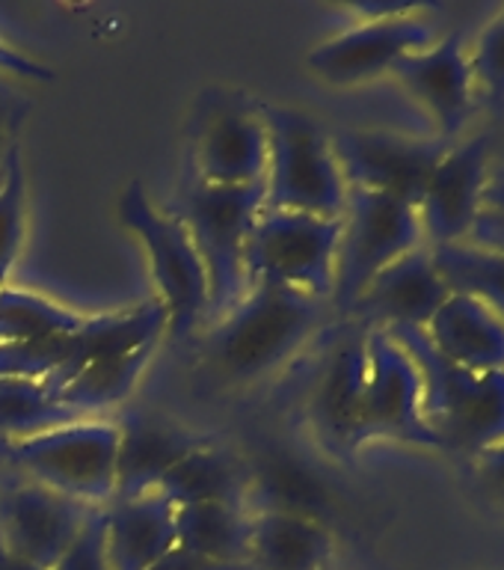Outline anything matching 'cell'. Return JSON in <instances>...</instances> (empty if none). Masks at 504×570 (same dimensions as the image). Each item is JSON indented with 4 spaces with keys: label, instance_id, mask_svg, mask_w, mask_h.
<instances>
[{
    "label": "cell",
    "instance_id": "obj_6",
    "mask_svg": "<svg viewBox=\"0 0 504 570\" xmlns=\"http://www.w3.org/2000/svg\"><path fill=\"white\" fill-rule=\"evenodd\" d=\"M265 212V185L247 187H185L181 223L190 232L196 253L202 258L208 288H211V312L208 324L229 312L247 294V244L258 214Z\"/></svg>",
    "mask_w": 504,
    "mask_h": 570
},
{
    "label": "cell",
    "instance_id": "obj_7",
    "mask_svg": "<svg viewBox=\"0 0 504 570\" xmlns=\"http://www.w3.org/2000/svg\"><path fill=\"white\" fill-rule=\"evenodd\" d=\"M338 240L342 217L265 208L247 244L249 285H274L329 301L336 288Z\"/></svg>",
    "mask_w": 504,
    "mask_h": 570
},
{
    "label": "cell",
    "instance_id": "obj_28",
    "mask_svg": "<svg viewBox=\"0 0 504 570\" xmlns=\"http://www.w3.org/2000/svg\"><path fill=\"white\" fill-rule=\"evenodd\" d=\"M87 321L69 306L3 285L0 288V342H45V338L69 336Z\"/></svg>",
    "mask_w": 504,
    "mask_h": 570
},
{
    "label": "cell",
    "instance_id": "obj_2",
    "mask_svg": "<svg viewBox=\"0 0 504 570\" xmlns=\"http://www.w3.org/2000/svg\"><path fill=\"white\" fill-rule=\"evenodd\" d=\"M413 356L425 390V422L445 452L475 458L504 440V372H470L448 363L418 327H383Z\"/></svg>",
    "mask_w": 504,
    "mask_h": 570
},
{
    "label": "cell",
    "instance_id": "obj_13",
    "mask_svg": "<svg viewBox=\"0 0 504 570\" xmlns=\"http://www.w3.org/2000/svg\"><path fill=\"white\" fill-rule=\"evenodd\" d=\"M493 164L496 160H493L490 134H475L448 146L416 205L425 247L470 238L472 226L484 208V187Z\"/></svg>",
    "mask_w": 504,
    "mask_h": 570
},
{
    "label": "cell",
    "instance_id": "obj_8",
    "mask_svg": "<svg viewBox=\"0 0 504 570\" xmlns=\"http://www.w3.org/2000/svg\"><path fill=\"white\" fill-rule=\"evenodd\" d=\"M359 21L327 42L312 48L306 57L320 80L333 87H356L395 69V62L436 42V27L425 12H436L427 3H365L354 7Z\"/></svg>",
    "mask_w": 504,
    "mask_h": 570
},
{
    "label": "cell",
    "instance_id": "obj_31",
    "mask_svg": "<svg viewBox=\"0 0 504 570\" xmlns=\"http://www.w3.org/2000/svg\"><path fill=\"white\" fill-rule=\"evenodd\" d=\"M51 570H113L107 559V541H105V511L96 508L89 514L87 525L71 541V547L62 552Z\"/></svg>",
    "mask_w": 504,
    "mask_h": 570
},
{
    "label": "cell",
    "instance_id": "obj_23",
    "mask_svg": "<svg viewBox=\"0 0 504 570\" xmlns=\"http://www.w3.org/2000/svg\"><path fill=\"white\" fill-rule=\"evenodd\" d=\"M158 345H142L122 354H105L89 360L71 374L69 381H62L53 395L66 407L87 419H96L113 407H122L131 399L142 372L149 368L151 356Z\"/></svg>",
    "mask_w": 504,
    "mask_h": 570
},
{
    "label": "cell",
    "instance_id": "obj_26",
    "mask_svg": "<svg viewBox=\"0 0 504 570\" xmlns=\"http://www.w3.org/2000/svg\"><path fill=\"white\" fill-rule=\"evenodd\" d=\"M427 249L448 292L484 303L498 318H504V256L475 247L470 240Z\"/></svg>",
    "mask_w": 504,
    "mask_h": 570
},
{
    "label": "cell",
    "instance_id": "obj_4",
    "mask_svg": "<svg viewBox=\"0 0 504 570\" xmlns=\"http://www.w3.org/2000/svg\"><path fill=\"white\" fill-rule=\"evenodd\" d=\"M119 220L134 232L140 247L149 256V271L155 279V301L167 309V333L172 338H187L208 324L211 288L208 274L190 232L178 214H169L151 203L146 187L131 181L119 196Z\"/></svg>",
    "mask_w": 504,
    "mask_h": 570
},
{
    "label": "cell",
    "instance_id": "obj_36",
    "mask_svg": "<svg viewBox=\"0 0 504 570\" xmlns=\"http://www.w3.org/2000/svg\"><path fill=\"white\" fill-rule=\"evenodd\" d=\"M484 208L504 214V160H496L490 169L487 187H484Z\"/></svg>",
    "mask_w": 504,
    "mask_h": 570
},
{
    "label": "cell",
    "instance_id": "obj_16",
    "mask_svg": "<svg viewBox=\"0 0 504 570\" xmlns=\"http://www.w3.org/2000/svg\"><path fill=\"white\" fill-rule=\"evenodd\" d=\"M448 294L452 292L436 271L431 249L418 247L374 276L350 312L372 321V327L425 330Z\"/></svg>",
    "mask_w": 504,
    "mask_h": 570
},
{
    "label": "cell",
    "instance_id": "obj_33",
    "mask_svg": "<svg viewBox=\"0 0 504 570\" xmlns=\"http://www.w3.org/2000/svg\"><path fill=\"white\" fill-rule=\"evenodd\" d=\"M466 240H470V244H475V247H484V249H490V253H498V256H504V214L481 208L478 220H475V226H472L470 238Z\"/></svg>",
    "mask_w": 504,
    "mask_h": 570
},
{
    "label": "cell",
    "instance_id": "obj_25",
    "mask_svg": "<svg viewBox=\"0 0 504 570\" xmlns=\"http://www.w3.org/2000/svg\"><path fill=\"white\" fill-rule=\"evenodd\" d=\"M249 514L240 502H196L176 508V547L220 561L249 564Z\"/></svg>",
    "mask_w": 504,
    "mask_h": 570
},
{
    "label": "cell",
    "instance_id": "obj_38",
    "mask_svg": "<svg viewBox=\"0 0 504 570\" xmlns=\"http://www.w3.org/2000/svg\"><path fill=\"white\" fill-rule=\"evenodd\" d=\"M16 142H18L16 131H9V128H7V114L0 110V176H3V164H7L9 149H12Z\"/></svg>",
    "mask_w": 504,
    "mask_h": 570
},
{
    "label": "cell",
    "instance_id": "obj_34",
    "mask_svg": "<svg viewBox=\"0 0 504 570\" xmlns=\"http://www.w3.org/2000/svg\"><path fill=\"white\" fill-rule=\"evenodd\" d=\"M151 570H253V568H249V564H220V561L202 559V556H194V552L176 547V550H169Z\"/></svg>",
    "mask_w": 504,
    "mask_h": 570
},
{
    "label": "cell",
    "instance_id": "obj_37",
    "mask_svg": "<svg viewBox=\"0 0 504 570\" xmlns=\"http://www.w3.org/2000/svg\"><path fill=\"white\" fill-rule=\"evenodd\" d=\"M0 570H42V568H36L33 561L21 559V556H16V552L7 550V547L0 543Z\"/></svg>",
    "mask_w": 504,
    "mask_h": 570
},
{
    "label": "cell",
    "instance_id": "obj_1",
    "mask_svg": "<svg viewBox=\"0 0 504 570\" xmlns=\"http://www.w3.org/2000/svg\"><path fill=\"white\" fill-rule=\"evenodd\" d=\"M320 303L274 285H249L229 312L208 324L205 356L226 381H261L300 354L320 324Z\"/></svg>",
    "mask_w": 504,
    "mask_h": 570
},
{
    "label": "cell",
    "instance_id": "obj_9",
    "mask_svg": "<svg viewBox=\"0 0 504 570\" xmlns=\"http://www.w3.org/2000/svg\"><path fill=\"white\" fill-rule=\"evenodd\" d=\"M196 185H265L267 116L265 105L240 89H208L190 125Z\"/></svg>",
    "mask_w": 504,
    "mask_h": 570
},
{
    "label": "cell",
    "instance_id": "obj_24",
    "mask_svg": "<svg viewBox=\"0 0 504 570\" xmlns=\"http://www.w3.org/2000/svg\"><path fill=\"white\" fill-rule=\"evenodd\" d=\"M327 488L318 472L297 461L294 454L270 452L258 463H249L247 508L253 511H291L324 520Z\"/></svg>",
    "mask_w": 504,
    "mask_h": 570
},
{
    "label": "cell",
    "instance_id": "obj_30",
    "mask_svg": "<svg viewBox=\"0 0 504 570\" xmlns=\"http://www.w3.org/2000/svg\"><path fill=\"white\" fill-rule=\"evenodd\" d=\"M470 66L475 92H484L490 105L504 107V9L470 48Z\"/></svg>",
    "mask_w": 504,
    "mask_h": 570
},
{
    "label": "cell",
    "instance_id": "obj_18",
    "mask_svg": "<svg viewBox=\"0 0 504 570\" xmlns=\"http://www.w3.org/2000/svg\"><path fill=\"white\" fill-rule=\"evenodd\" d=\"M365 395V333L329 347L312 386L309 416L320 440L333 449H359Z\"/></svg>",
    "mask_w": 504,
    "mask_h": 570
},
{
    "label": "cell",
    "instance_id": "obj_39",
    "mask_svg": "<svg viewBox=\"0 0 504 570\" xmlns=\"http://www.w3.org/2000/svg\"><path fill=\"white\" fill-rule=\"evenodd\" d=\"M0 452H3V443H0Z\"/></svg>",
    "mask_w": 504,
    "mask_h": 570
},
{
    "label": "cell",
    "instance_id": "obj_20",
    "mask_svg": "<svg viewBox=\"0 0 504 570\" xmlns=\"http://www.w3.org/2000/svg\"><path fill=\"white\" fill-rule=\"evenodd\" d=\"M427 342L448 363L470 372H504V318L484 303L448 294L425 327Z\"/></svg>",
    "mask_w": 504,
    "mask_h": 570
},
{
    "label": "cell",
    "instance_id": "obj_22",
    "mask_svg": "<svg viewBox=\"0 0 504 570\" xmlns=\"http://www.w3.org/2000/svg\"><path fill=\"white\" fill-rule=\"evenodd\" d=\"M249 463L238 454L226 452L211 440H205L181 458L160 479L158 493L172 505H196V502H240L247 505Z\"/></svg>",
    "mask_w": 504,
    "mask_h": 570
},
{
    "label": "cell",
    "instance_id": "obj_29",
    "mask_svg": "<svg viewBox=\"0 0 504 570\" xmlns=\"http://www.w3.org/2000/svg\"><path fill=\"white\" fill-rule=\"evenodd\" d=\"M27 232V173L21 158V142H16L0 176V288L9 285Z\"/></svg>",
    "mask_w": 504,
    "mask_h": 570
},
{
    "label": "cell",
    "instance_id": "obj_11",
    "mask_svg": "<svg viewBox=\"0 0 504 570\" xmlns=\"http://www.w3.org/2000/svg\"><path fill=\"white\" fill-rule=\"evenodd\" d=\"M372 440L443 449L439 436L425 422V390L413 356L389 330L365 333V395L359 445Z\"/></svg>",
    "mask_w": 504,
    "mask_h": 570
},
{
    "label": "cell",
    "instance_id": "obj_17",
    "mask_svg": "<svg viewBox=\"0 0 504 570\" xmlns=\"http://www.w3.org/2000/svg\"><path fill=\"white\" fill-rule=\"evenodd\" d=\"M116 497L131 499L155 493L160 479L185 458L190 449L205 443V436L187 431L164 416L128 410L116 419Z\"/></svg>",
    "mask_w": 504,
    "mask_h": 570
},
{
    "label": "cell",
    "instance_id": "obj_14",
    "mask_svg": "<svg viewBox=\"0 0 504 570\" xmlns=\"http://www.w3.org/2000/svg\"><path fill=\"white\" fill-rule=\"evenodd\" d=\"M87 508L30 479L0 490V543L36 568L51 570L87 525Z\"/></svg>",
    "mask_w": 504,
    "mask_h": 570
},
{
    "label": "cell",
    "instance_id": "obj_27",
    "mask_svg": "<svg viewBox=\"0 0 504 570\" xmlns=\"http://www.w3.org/2000/svg\"><path fill=\"white\" fill-rule=\"evenodd\" d=\"M87 419L57 401L42 381L0 377V443L27 440L51 428Z\"/></svg>",
    "mask_w": 504,
    "mask_h": 570
},
{
    "label": "cell",
    "instance_id": "obj_3",
    "mask_svg": "<svg viewBox=\"0 0 504 570\" xmlns=\"http://www.w3.org/2000/svg\"><path fill=\"white\" fill-rule=\"evenodd\" d=\"M267 173L265 208L270 212L342 217L347 181L338 167L333 137L303 110L265 105Z\"/></svg>",
    "mask_w": 504,
    "mask_h": 570
},
{
    "label": "cell",
    "instance_id": "obj_19",
    "mask_svg": "<svg viewBox=\"0 0 504 570\" xmlns=\"http://www.w3.org/2000/svg\"><path fill=\"white\" fill-rule=\"evenodd\" d=\"M105 511L107 559L113 570H151L176 550V505L155 493L113 499Z\"/></svg>",
    "mask_w": 504,
    "mask_h": 570
},
{
    "label": "cell",
    "instance_id": "obj_10",
    "mask_svg": "<svg viewBox=\"0 0 504 570\" xmlns=\"http://www.w3.org/2000/svg\"><path fill=\"white\" fill-rule=\"evenodd\" d=\"M418 247H425V235L413 205L350 187L342 214L333 303L350 312L374 276Z\"/></svg>",
    "mask_w": 504,
    "mask_h": 570
},
{
    "label": "cell",
    "instance_id": "obj_15",
    "mask_svg": "<svg viewBox=\"0 0 504 570\" xmlns=\"http://www.w3.org/2000/svg\"><path fill=\"white\" fill-rule=\"evenodd\" d=\"M409 98L425 107L436 122V137L454 142L475 107V80H472L470 45L461 30H452L422 51L407 53L389 71Z\"/></svg>",
    "mask_w": 504,
    "mask_h": 570
},
{
    "label": "cell",
    "instance_id": "obj_12",
    "mask_svg": "<svg viewBox=\"0 0 504 570\" xmlns=\"http://www.w3.org/2000/svg\"><path fill=\"white\" fill-rule=\"evenodd\" d=\"M452 142L392 131H342L333 137L347 187L395 196L416 208L427 178Z\"/></svg>",
    "mask_w": 504,
    "mask_h": 570
},
{
    "label": "cell",
    "instance_id": "obj_32",
    "mask_svg": "<svg viewBox=\"0 0 504 570\" xmlns=\"http://www.w3.org/2000/svg\"><path fill=\"white\" fill-rule=\"evenodd\" d=\"M472 466H475L481 490H484L496 505L504 508V440H498L496 445H490V449H484L481 454H475V458H472Z\"/></svg>",
    "mask_w": 504,
    "mask_h": 570
},
{
    "label": "cell",
    "instance_id": "obj_5",
    "mask_svg": "<svg viewBox=\"0 0 504 570\" xmlns=\"http://www.w3.org/2000/svg\"><path fill=\"white\" fill-rule=\"evenodd\" d=\"M116 419L96 416L3 443V454L24 479L80 505L107 508L116 497Z\"/></svg>",
    "mask_w": 504,
    "mask_h": 570
},
{
    "label": "cell",
    "instance_id": "obj_35",
    "mask_svg": "<svg viewBox=\"0 0 504 570\" xmlns=\"http://www.w3.org/2000/svg\"><path fill=\"white\" fill-rule=\"evenodd\" d=\"M0 71H12V75H21V78L30 80H53V71L42 62L30 60L24 53H18L16 48L0 42Z\"/></svg>",
    "mask_w": 504,
    "mask_h": 570
},
{
    "label": "cell",
    "instance_id": "obj_21",
    "mask_svg": "<svg viewBox=\"0 0 504 570\" xmlns=\"http://www.w3.org/2000/svg\"><path fill=\"white\" fill-rule=\"evenodd\" d=\"M336 541L324 520L291 511H253L249 520V568L253 570H324Z\"/></svg>",
    "mask_w": 504,
    "mask_h": 570
}]
</instances>
